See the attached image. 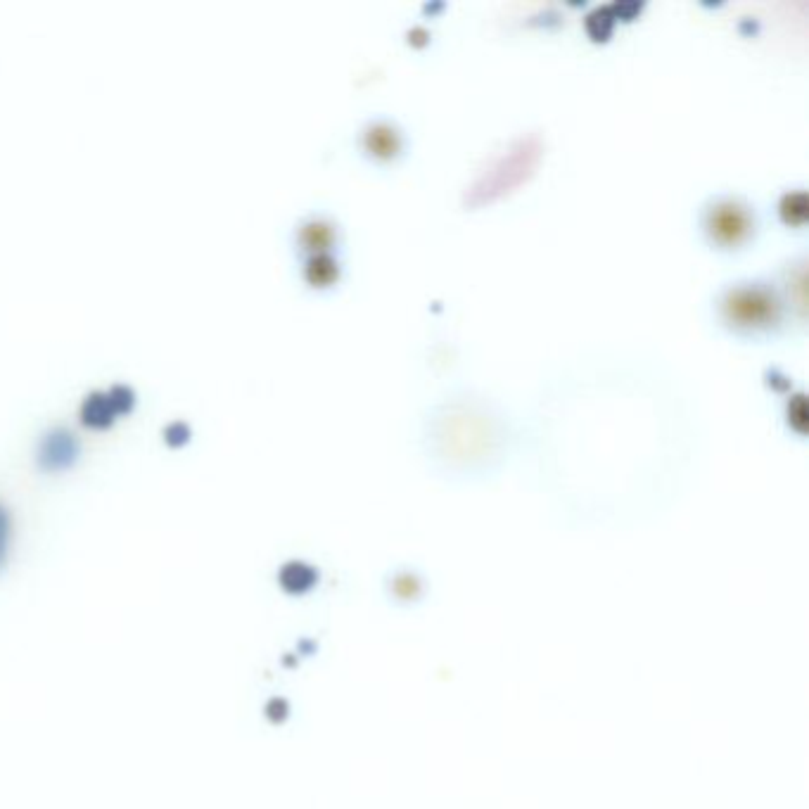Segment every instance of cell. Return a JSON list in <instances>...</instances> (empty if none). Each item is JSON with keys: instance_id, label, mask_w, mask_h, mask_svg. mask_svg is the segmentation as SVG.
<instances>
[{"instance_id": "5", "label": "cell", "mask_w": 809, "mask_h": 809, "mask_svg": "<svg viewBox=\"0 0 809 809\" xmlns=\"http://www.w3.org/2000/svg\"><path fill=\"white\" fill-rule=\"evenodd\" d=\"M81 451L79 437L67 425H53L38 437L36 458L43 470H62L76 461Z\"/></svg>"}, {"instance_id": "13", "label": "cell", "mask_w": 809, "mask_h": 809, "mask_svg": "<svg viewBox=\"0 0 809 809\" xmlns=\"http://www.w3.org/2000/svg\"><path fill=\"white\" fill-rule=\"evenodd\" d=\"M193 437V430H190V425L186 420H171V423L164 428V439H167V444H186L188 439Z\"/></svg>"}, {"instance_id": "6", "label": "cell", "mask_w": 809, "mask_h": 809, "mask_svg": "<svg viewBox=\"0 0 809 809\" xmlns=\"http://www.w3.org/2000/svg\"><path fill=\"white\" fill-rule=\"evenodd\" d=\"M361 148L375 162H392L404 150V136L390 119H371L361 131Z\"/></svg>"}, {"instance_id": "12", "label": "cell", "mask_w": 809, "mask_h": 809, "mask_svg": "<svg viewBox=\"0 0 809 809\" xmlns=\"http://www.w3.org/2000/svg\"><path fill=\"white\" fill-rule=\"evenodd\" d=\"M107 397H110L117 416L119 413H129L133 406H136V392H133V387L126 385V382H117V385H112L110 390H107Z\"/></svg>"}, {"instance_id": "1", "label": "cell", "mask_w": 809, "mask_h": 809, "mask_svg": "<svg viewBox=\"0 0 809 809\" xmlns=\"http://www.w3.org/2000/svg\"><path fill=\"white\" fill-rule=\"evenodd\" d=\"M501 416L482 401H451L428 423L430 447L435 458L449 468L473 470L489 465L503 444Z\"/></svg>"}, {"instance_id": "4", "label": "cell", "mask_w": 809, "mask_h": 809, "mask_svg": "<svg viewBox=\"0 0 809 809\" xmlns=\"http://www.w3.org/2000/svg\"><path fill=\"white\" fill-rule=\"evenodd\" d=\"M757 216L738 195H715L703 209V233L719 250H741L755 238Z\"/></svg>"}, {"instance_id": "10", "label": "cell", "mask_w": 809, "mask_h": 809, "mask_svg": "<svg viewBox=\"0 0 809 809\" xmlns=\"http://www.w3.org/2000/svg\"><path fill=\"white\" fill-rule=\"evenodd\" d=\"M783 290H786V295H783L786 307L798 309L800 318L805 316V261L800 259L798 264L786 269V273H783Z\"/></svg>"}, {"instance_id": "7", "label": "cell", "mask_w": 809, "mask_h": 809, "mask_svg": "<svg viewBox=\"0 0 809 809\" xmlns=\"http://www.w3.org/2000/svg\"><path fill=\"white\" fill-rule=\"evenodd\" d=\"M295 242L299 252H304L307 257H311V254H330L337 242V226L328 216L309 214L307 219L297 224Z\"/></svg>"}, {"instance_id": "2", "label": "cell", "mask_w": 809, "mask_h": 809, "mask_svg": "<svg viewBox=\"0 0 809 809\" xmlns=\"http://www.w3.org/2000/svg\"><path fill=\"white\" fill-rule=\"evenodd\" d=\"M719 321L738 335H769L783 326L786 302L781 290L764 280H743L717 297Z\"/></svg>"}, {"instance_id": "8", "label": "cell", "mask_w": 809, "mask_h": 809, "mask_svg": "<svg viewBox=\"0 0 809 809\" xmlns=\"http://www.w3.org/2000/svg\"><path fill=\"white\" fill-rule=\"evenodd\" d=\"M302 276L311 288H330L340 278V261L333 254H311L304 259Z\"/></svg>"}, {"instance_id": "14", "label": "cell", "mask_w": 809, "mask_h": 809, "mask_svg": "<svg viewBox=\"0 0 809 809\" xmlns=\"http://www.w3.org/2000/svg\"><path fill=\"white\" fill-rule=\"evenodd\" d=\"M8 539H10V515L5 506H0V565H3L5 553H8Z\"/></svg>"}, {"instance_id": "11", "label": "cell", "mask_w": 809, "mask_h": 809, "mask_svg": "<svg viewBox=\"0 0 809 809\" xmlns=\"http://www.w3.org/2000/svg\"><path fill=\"white\" fill-rule=\"evenodd\" d=\"M779 212L781 219L791 226H802L807 219V195L802 188L788 190L786 195L781 197L779 202Z\"/></svg>"}, {"instance_id": "3", "label": "cell", "mask_w": 809, "mask_h": 809, "mask_svg": "<svg viewBox=\"0 0 809 809\" xmlns=\"http://www.w3.org/2000/svg\"><path fill=\"white\" fill-rule=\"evenodd\" d=\"M539 152L541 140L537 136L515 140L506 155L496 157L492 167L477 176V181L465 193V202L482 205V202H489L494 197L508 193V190L518 186L522 178L530 176V171L537 167Z\"/></svg>"}, {"instance_id": "9", "label": "cell", "mask_w": 809, "mask_h": 809, "mask_svg": "<svg viewBox=\"0 0 809 809\" xmlns=\"http://www.w3.org/2000/svg\"><path fill=\"white\" fill-rule=\"evenodd\" d=\"M79 416L88 428H107V425H112V420L117 418V411H114L107 392L93 390L86 394L84 401H81Z\"/></svg>"}]
</instances>
